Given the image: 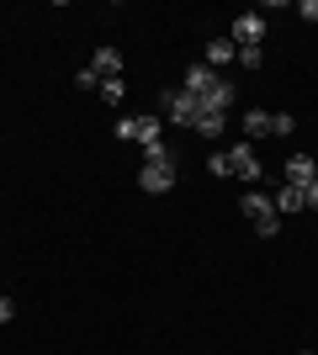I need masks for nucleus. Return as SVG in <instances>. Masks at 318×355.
<instances>
[{"label":"nucleus","instance_id":"1","mask_svg":"<svg viewBox=\"0 0 318 355\" xmlns=\"http://www.w3.org/2000/svg\"><path fill=\"white\" fill-rule=\"evenodd\" d=\"M244 218H249V228H255L260 239L281 234V212H276L271 196H260V191H244Z\"/></svg>","mask_w":318,"mask_h":355},{"label":"nucleus","instance_id":"2","mask_svg":"<svg viewBox=\"0 0 318 355\" xmlns=\"http://www.w3.org/2000/svg\"><path fill=\"white\" fill-rule=\"evenodd\" d=\"M197 112H202V106L191 101L181 85H175V90H159V117H165V122H175V128H191V122H197Z\"/></svg>","mask_w":318,"mask_h":355},{"label":"nucleus","instance_id":"3","mask_svg":"<svg viewBox=\"0 0 318 355\" xmlns=\"http://www.w3.org/2000/svg\"><path fill=\"white\" fill-rule=\"evenodd\" d=\"M138 186L143 191H154V196H165L170 186H175V159H143V170H138Z\"/></svg>","mask_w":318,"mask_h":355},{"label":"nucleus","instance_id":"4","mask_svg":"<svg viewBox=\"0 0 318 355\" xmlns=\"http://www.w3.org/2000/svg\"><path fill=\"white\" fill-rule=\"evenodd\" d=\"M228 170H233L244 186H255V180H260V154L249 144H233V148H228Z\"/></svg>","mask_w":318,"mask_h":355},{"label":"nucleus","instance_id":"5","mask_svg":"<svg viewBox=\"0 0 318 355\" xmlns=\"http://www.w3.org/2000/svg\"><path fill=\"white\" fill-rule=\"evenodd\" d=\"M260 43H265V16L255 11L233 16V48H260Z\"/></svg>","mask_w":318,"mask_h":355},{"label":"nucleus","instance_id":"6","mask_svg":"<svg viewBox=\"0 0 318 355\" xmlns=\"http://www.w3.org/2000/svg\"><path fill=\"white\" fill-rule=\"evenodd\" d=\"M117 138H138L143 148L159 144V117H122L117 122Z\"/></svg>","mask_w":318,"mask_h":355},{"label":"nucleus","instance_id":"7","mask_svg":"<svg viewBox=\"0 0 318 355\" xmlns=\"http://www.w3.org/2000/svg\"><path fill=\"white\" fill-rule=\"evenodd\" d=\"M244 133H249V138H271L276 117H271V112H260V106H249V112H244Z\"/></svg>","mask_w":318,"mask_h":355},{"label":"nucleus","instance_id":"8","mask_svg":"<svg viewBox=\"0 0 318 355\" xmlns=\"http://www.w3.org/2000/svg\"><path fill=\"white\" fill-rule=\"evenodd\" d=\"M239 59V48H233V37H212L207 43V69H223V64Z\"/></svg>","mask_w":318,"mask_h":355},{"label":"nucleus","instance_id":"9","mask_svg":"<svg viewBox=\"0 0 318 355\" xmlns=\"http://www.w3.org/2000/svg\"><path fill=\"white\" fill-rule=\"evenodd\" d=\"M313 175H318V164L308 159V154H292L287 159V186H308Z\"/></svg>","mask_w":318,"mask_h":355},{"label":"nucleus","instance_id":"10","mask_svg":"<svg viewBox=\"0 0 318 355\" xmlns=\"http://www.w3.org/2000/svg\"><path fill=\"white\" fill-rule=\"evenodd\" d=\"M91 69L101 74V80H112V74H122V59H117V48H96V53H91Z\"/></svg>","mask_w":318,"mask_h":355},{"label":"nucleus","instance_id":"11","mask_svg":"<svg viewBox=\"0 0 318 355\" xmlns=\"http://www.w3.org/2000/svg\"><path fill=\"white\" fill-rule=\"evenodd\" d=\"M303 207H308L303 186H281V191H276V212H281V218H287V212H303Z\"/></svg>","mask_w":318,"mask_h":355},{"label":"nucleus","instance_id":"12","mask_svg":"<svg viewBox=\"0 0 318 355\" xmlns=\"http://www.w3.org/2000/svg\"><path fill=\"white\" fill-rule=\"evenodd\" d=\"M202 138H223V128H228V117L223 112H197V122H191Z\"/></svg>","mask_w":318,"mask_h":355},{"label":"nucleus","instance_id":"13","mask_svg":"<svg viewBox=\"0 0 318 355\" xmlns=\"http://www.w3.org/2000/svg\"><path fill=\"white\" fill-rule=\"evenodd\" d=\"M122 96H127V85H122V74L101 80V101H122Z\"/></svg>","mask_w":318,"mask_h":355},{"label":"nucleus","instance_id":"14","mask_svg":"<svg viewBox=\"0 0 318 355\" xmlns=\"http://www.w3.org/2000/svg\"><path fill=\"white\" fill-rule=\"evenodd\" d=\"M233 64H244V69H260L265 64V48H239V59Z\"/></svg>","mask_w":318,"mask_h":355},{"label":"nucleus","instance_id":"15","mask_svg":"<svg viewBox=\"0 0 318 355\" xmlns=\"http://www.w3.org/2000/svg\"><path fill=\"white\" fill-rule=\"evenodd\" d=\"M75 80H80V85H85V90H101V74H96V69H91V64H85V69H80V74H75Z\"/></svg>","mask_w":318,"mask_h":355},{"label":"nucleus","instance_id":"16","mask_svg":"<svg viewBox=\"0 0 318 355\" xmlns=\"http://www.w3.org/2000/svg\"><path fill=\"white\" fill-rule=\"evenodd\" d=\"M207 170H212V175H233V170H228V154H212Z\"/></svg>","mask_w":318,"mask_h":355},{"label":"nucleus","instance_id":"17","mask_svg":"<svg viewBox=\"0 0 318 355\" xmlns=\"http://www.w3.org/2000/svg\"><path fill=\"white\" fill-rule=\"evenodd\" d=\"M297 16H303V21H318V0H303V6H297Z\"/></svg>","mask_w":318,"mask_h":355},{"label":"nucleus","instance_id":"18","mask_svg":"<svg viewBox=\"0 0 318 355\" xmlns=\"http://www.w3.org/2000/svg\"><path fill=\"white\" fill-rule=\"evenodd\" d=\"M303 196H308V207L318 212V175H313V180H308V186H303Z\"/></svg>","mask_w":318,"mask_h":355},{"label":"nucleus","instance_id":"19","mask_svg":"<svg viewBox=\"0 0 318 355\" xmlns=\"http://www.w3.org/2000/svg\"><path fill=\"white\" fill-rule=\"evenodd\" d=\"M6 318H16V302H11V297H0V324H6Z\"/></svg>","mask_w":318,"mask_h":355}]
</instances>
